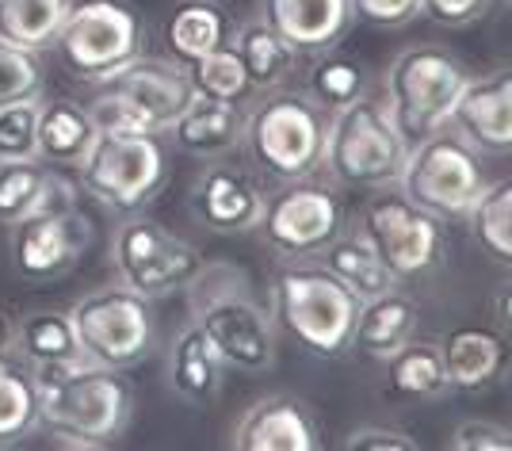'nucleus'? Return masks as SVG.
<instances>
[{
    "label": "nucleus",
    "mask_w": 512,
    "mask_h": 451,
    "mask_svg": "<svg viewBox=\"0 0 512 451\" xmlns=\"http://www.w3.org/2000/svg\"><path fill=\"white\" fill-rule=\"evenodd\" d=\"M192 322L207 333L226 367L241 375H268L276 364V322L256 299L249 276L234 264H203L188 287Z\"/></svg>",
    "instance_id": "nucleus-1"
},
{
    "label": "nucleus",
    "mask_w": 512,
    "mask_h": 451,
    "mask_svg": "<svg viewBox=\"0 0 512 451\" xmlns=\"http://www.w3.org/2000/svg\"><path fill=\"white\" fill-rule=\"evenodd\" d=\"M31 379L39 387V421L54 432L111 444L134 417V387L119 367L88 360L39 364L31 367Z\"/></svg>",
    "instance_id": "nucleus-2"
},
{
    "label": "nucleus",
    "mask_w": 512,
    "mask_h": 451,
    "mask_svg": "<svg viewBox=\"0 0 512 451\" xmlns=\"http://www.w3.org/2000/svg\"><path fill=\"white\" fill-rule=\"evenodd\" d=\"M268 310L276 329L291 333L306 352L337 360L352 348L360 299L325 264L291 260L268 287Z\"/></svg>",
    "instance_id": "nucleus-3"
},
{
    "label": "nucleus",
    "mask_w": 512,
    "mask_h": 451,
    "mask_svg": "<svg viewBox=\"0 0 512 451\" xmlns=\"http://www.w3.org/2000/svg\"><path fill=\"white\" fill-rule=\"evenodd\" d=\"M329 111H321L306 92H260L253 108L245 111L241 146L256 169L276 184L314 180L325 157Z\"/></svg>",
    "instance_id": "nucleus-4"
},
{
    "label": "nucleus",
    "mask_w": 512,
    "mask_h": 451,
    "mask_svg": "<svg viewBox=\"0 0 512 451\" xmlns=\"http://www.w3.org/2000/svg\"><path fill=\"white\" fill-rule=\"evenodd\" d=\"M195 96L188 69L172 58L138 54L123 69L92 81V119L111 134H169L176 115Z\"/></svg>",
    "instance_id": "nucleus-5"
},
{
    "label": "nucleus",
    "mask_w": 512,
    "mask_h": 451,
    "mask_svg": "<svg viewBox=\"0 0 512 451\" xmlns=\"http://www.w3.org/2000/svg\"><path fill=\"white\" fill-rule=\"evenodd\" d=\"M409 146L398 134L390 108L383 96L352 100L348 108L329 115V134H325V157L321 169L329 180L348 192H379L398 184L406 169Z\"/></svg>",
    "instance_id": "nucleus-6"
},
{
    "label": "nucleus",
    "mask_w": 512,
    "mask_h": 451,
    "mask_svg": "<svg viewBox=\"0 0 512 451\" xmlns=\"http://www.w3.org/2000/svg\"><path fill=\"white\" fill-rule=\"evenodd\" d=\"M470 81L467 65L448 46H406L383 73V100L406 146L448 127V115Z\"/></svg>",
    "instance_id": "nucleus-7"
},
{
    "label": "nucleus",
    "mask_w": 512,
    "mask_h": 451,
    "mask_svg": "<svg viewBox=\"0 0 512 451\" xmlns=\"http://www.w3.org/2000/svg\"><path fill=\"white\" fill-rule=\"evenodd\" d=\"M73 172L81 192L100 207L115 215H138L169 184V150L161 134L100 130L88 157Z\"/></svg>",
    "instance_id": "nucleus-8"
},
{
    "label": "nucleus",
    "mask_w": 512,
    "mask_h": 451,
    "mask_svg": "<svg viewBox=\"0 0 512 451\" xmlns=\"http://www.w3.org/2000/svg\"><path fill=\"white\" fill-rule=\"evenodd\" d=\"M50 50L69 77L92 85L146 54V27L130 0H69Z\"/></svg>",
    "instance_id": "nucleus-9"
},
{
    "label": "nucleus",
    "mask_w": 512,
    "mask_h": 451,
    "mask_svg": "<svg viewBox=\"0 0 512 451\" xmlns=\"http://www.w3.org/2000/svg\"><path fill=\"white\" fill-rule=\"evenodd\" d=\"M486 184L490 176L482 169L478 153L444 127L425 142L409 146L406 169L394 188L440 222H467L470 207L486 192Z\"/></svg>",
    "instance_id": "nucleus-10"
},
{
    "label": "nucleus",
    "mask_w": 512,
    "mask_h": 451,
    "mask_svg": "<svg viewBox=\"0 0 512 451\" xmlns=\"http://www.w3.org/2000/svg\"><path fill=\"white\" fill-rule=\"evenodd\" d=\"M356 234L375 249V257L383 260L386 272L398 283L421 280L432 268H440L444 249H448L444 222L421 211L394 184L371 192V199L363 203L360 211Z\"/></svg>",
    "instance_id": "nucleus-11"
},
{
    "label": "nucleus",
    "mask_w": 512,
    "mask_h": 451,
    "mask_svg": "<svg viewBox=\"0 0 512 451\" xmlns=\"http://www.w3.org/2000/svg\"><path fill=\"white\" fill-rule=\"evenodd\" d=\"M69 322L88 364L127 371L153 352L150 299L130 291L127 283H111L81 295L69 306Z\"/></svg>",
    "instance_id": "nucleus-12"
},
{
    "label": "nucleus",
    "mask_w": 512,
    "mask_h": 451,
    "mask_svg": "<svg viewBox=\"0 0 512 451\" xmlns=\"http://www.w3.org/2000/svg\"><path fill=\"white\" fill-rule=\"evenodd\" d=\"M111 264H115L119 283H127L130 291H138L146 299H161L172 291H184L199 276L207 257L195 249L192 241L176 237L161 222H153L138 211V215H127L115 226Z\"/></svg>",
    "instance_id": "nucleus-13"
},
{
    "label": "nucleus",
    "mask_w": 512,
    "mask_h": 451,
    "mask_svg": "<svg viewBox=\"0 0 512 451\" xmlns=\"http://www.w3.org/2000/svg\"><path fill=\"white\" fill-rule=\"evenodd\" d=\"M344 230H348L344 199L333 188H321L310 180L279 184L272 195H264V215L256 226L264 245L283 260L318 257Z\"/></svg>",
    "instance_id": "nucleus-14"
},
{
    "label": "nucleus",
    "mask_w": 512,
    "mask_h": 451,
    "mask_svg": "<svg viewBox=\"0 0 512 451\" xmlns=\"http://www.w3.org/2000/svg\"><path fill=\"white\" fill-rule=\"evenodd\" d=\"M92 245V222L81 207L73 211H31L8 226L12 272L27 283H54L69 276Z\"/></svg>",
    "instance_id": "nucleus-15"
},
{
    "label": "nucleus",
    "mask_w": 512,
    "mask_h": 451,
    "mask_svg": "<svg viewBox=\"0 0 512 451\" xmlns=\"http://www.w3.org/2000/svg\"><path fill=\"white\" fill-rule=\"evenodd\" d=\"M264 184L237 161L214 157L192 180L188 207L195 222L211 234H256L264 215Z\"/></svg>",
    "instance_id": "nucleus-16"
},
{
    "label": "nucleus",
    "mask_w": 512,
    "mask_h": 451,
    "mask_svg": "<svg viewBox=\"0 0 512 451\" xmlns=\"http://www.w3.org/2000/svg\"><path fill=\"white\" fill-rule=\"evenodd\" d=\"M448 130L459 134L478 157H505L512 150L509 69H493V73H482V77H470L448 115Z\"/></svg>",
    "instance_id": "nucleus-17"
},
{
    "label": "nucleus",
    "mask_w": 512,
    "mask_h": 451,
    "mask_svg": "<svg viewBox=\"0 0 512 451\" xmlns=\"http://www.w3.org/2000/svg\"><path fill=\"white\" fill-rule=\"evenodd\" d=\"M230 444L237 451H318L321 429L302 398L268 394L245 409Z\"/></svg>",
    "instance_id": "nucleus-18"
},
{
    "label": "nucleus",
    "mask_w": 512,
    "mask_h": 451,
    "mask_svg": "<svg viewBox=\"0 0 512 451\" xmlns=\"http://www.w3.org/2000/svg\"><path fill=\"white\" fill-rule=\"evenodd\" d=\"M260 20L299 58L341 46L356 23L348 0H260Z\"/></svg>",
    "instance_id": "nucleus-19"
},
{
    "label": "nucleus",
    "mask_w": 512,
    "mask_h": 451,
    "mask_svg": "<svg viewBox=\"0 0 512 451\" xmlns=\"http://www.w3.org/2000/svg\"><path fill=\"white\" fill-rule=\"evenodd\" d=\"M448 390H490L509 371V337L490 325H459L440 337Z\"/></svg>",
    "instance_id": "nucleus-20"
},
{
    "label": "nucleus",
    "mask_w": 512,
    "mask_h": 451,
    "mask_svg": "<svg viewBox=\"0 0 512 451\" xmlns=\"http://www.w3.org/2000/svg\"><path fill=\"white\" fill-rule=\"evenodd\" d=\"M241 127H245L241 104H226V100H211L195 92L188 108L169 127V138L176 150L195 161H214L241 146Z\"/></svg>",
    "instance_id": "nucleus-21"
},
{
    "label": "nucleus",
    "mask_w": 512,
    "mask_h": 451,
    "mask_svg": "<svg viewBox=\"0 0 512 451\" xmlns=\"http://www.w3.org/2000/svg\"><path fill=\"white\" fill-rule=\"evenodd\" d=\"M226 360L218 356V348L207 341V333L195 322H188L169 348V387L176 398H184L188 406L203 409L222 394L226 383Z\"/></svg>",
    "instance_id": "nucleus-22"
},
{
    "label": "nucleus",
    "mask_w": 512,
    "mask_h": 451,
    "mask_svg": "<svg viewBox=\"0 0 512 451\" xmlns=\"http://www.w3.org/2000/svg\"><path fill=\"white\" fill-rule=\"evenodd\" d=\"M96 119L88 104H77V100H65V96H54V100H39V161L50 165V169H77L88 157L92 142H96Z\"/></svg>",
    "instance_id": "nucleus-23"
},
{
    "label": "nucleus",
    "mask_w": 512,
    "mask_h": 451,
    "mask_svg": "<svg viewBox=\"0 0 512 451\" xmlns=\"http://www.w3.org/2000/svg\"><path fill=\"white\" fill-rule=\"evenodd\" d=\"M237 23L234 16L222 8V0H188L165 20V46L169 58L180 65L199 62L203 54H211L218 46L234 43Z\"/></svg>",
    "instance_id": "nucleus-24"
},
{
    "label": "nucleus",
    "mask_w": 512,
    "mask_h": 451,
    "mask_svg": "<svg viewBox=\"0 0 512 451\" xmlns=\"http://www.w3.org/2000/svg\"><path fill=\"white\" fill-rule=\"evenodd\" d=\"M417 322H421V310H417V302L409 299L406 291H398V287L383 291L375 299L360 302L356 329H352V348H360L363 356L386 360L409 337H417Z\"/></svg>",
    "instance_id": "nucleus-25"
},
{
    "label": "nucleus",
    "mask_w": 512,
    "mask_h": 451,
    "mask_svg": "<svg viewBox=\"0 0 512 451\" xmlns=\"http://www.w3.org/2000/svg\"><path fill=\"white\" fill-rule=\"evenodd\" d=\"M386 364V394L402 398V402H428L448 394V379H444V364H440V344L417 341L409 337L398 352H390Z\"/></svg>",
    "instance_id": "nucleus-26"
},
{
    "label": "nucleus",
    "mask_w": 512,
    "mask_h": 451,
    "mask_svg": "<svg viewBox=\"0 0 512 451\" xmlns=\"http://www.w3.org/2000/svg\"><path fill=\"white\" fill-rule=\"evenodd\" d=\"M234 50L245 73H249V85L253 92H272L291 81V73L299 69V54L279 39L276 31L264 20H249L234 31Z\"/></svg>",
    "instance_id": "nucleus-27"
},
{
    "label": "nucleus",
    "mask_w": 512,
    "mask_h": 451,
    "mask_svg": "<svg viewBox=\"0 0 512 451\" xmlns=\"http://www.w3.org/2000/svg\"><path fill=\"white\" fill-rule=\"evenodd\" d=\"M318 257L360 302L398 287V280L386 272V264L375 257V249H371L360 234H348V230H344L337 241H329V245L321 249Z\"/></svg>",
    "instance_id": "nucleus-28"
},
{
    "label": "nucleus",
    "mask_w": 512,
    "mask_h": 451,
    "mask_svg": "<svg viewBox=\"0 0 512 451\" xmlns=\"http://www.w3.org/2000/svg\"><path fill=\"white\" fill-rule=\"evenodd\" d=\"M12 352L27 367L85 360L81 348H77V333H73V322H69V310H31L16 325V348Z\"/></svg>",
    "instance_id": "nucleus-29"
},
{
    "label": "nucleus",
    "mask_w": 512,
    "mask_h": 451,
    "mask_svg": "<svg viewBox=\"0 0 512 451\" xmlns=\"http://www.w3.org/2000/svg\"><path fill=\"white\" fill-rule=\"evenodd\" d=\"M314 62L306 69V96L318 104L321 111H341L352 100H360L367 92V65L352 54H341L337 46L333 50H321L310 54Z\"/></svg>",
    "instance_id": "nucleus-30"
},
{
    "label": "nucleus",
    "mask_w": 512,
    "mask_h": 451,
    "mask_svg": "<svg viewBox=\"0 0 512 451\" xmlns=\"http://www.w3.org/2000/svg\"><path fill=\"white\" fill-rule=\"evenodd\" d=\"M39 387L31 379V367L16 356L0 360V448L20 444L23 436L39 429Z\"/></svg>",
    "instance_id": "nucleus-31"
},
{
    "label": "nucleus",
    "mask_w": 512,
    "mask_h": 451,
    "mask_svg": "<svg viewBox=\"0 0 512 451\" xmlns=\"http://www.w3.org/2000/svg\"><path fill=\"white\" fill-rule=\"evenodd\" d=\"M69 0H0V39L43 54L58 39Z\"/></svg>",
    "instance_id": "nucleus-32"
},
{
    "label": "nucleus",
    "mask_w": 512,
    "mask_h": 451,
    "mask_svg": "<svg viewBox=\"0 0 512 451\" xmlns=\"http://www.w3.org/2000/svg\"><path fill=\"white\" fill-rule=\"evenodd\" d=\"M470 230H474V241L493 253L501 264L512 260V184L509 180H497V184H486V192L478 195V203L470 207Z\"/></svg>",
    "instance_id": "nucleus-33"
},
{
    "label": "nucleus",
    "mask_w": 512,
    "mask_h": 451,
    "mask_svg": "<svg viewBox=\"0 0 512 451\" xmlns=\"http://www.w3.org/2000/svg\"><path fill=\"white\" fill-rule=\"evenodd\" d=\"M188 69V81L199 96H211V100H226V104H241L253 96V85H249V73L237 58L234 43L218 46L211 54H203L199 62L184 65Z\"/></svg>",
    "instance_id": "nucleus-34"
},
{
    "label": "nucleus",
    "mask_w": 512,
    "mask_h": 451,
    "mask_svg": "<svg viewBox=\"0 0 512 451\" xmlns=\"http://www.w3.org/2000/svg\"><path fill=\"white\" fill-rule=\"evenodd\" d=\"M46 169L50 165H43L39 157L35 161H0V226H12L39 207Z\"/></svg>",
    "instance_id": "nucleus-35"
},
{
    "label": "nucleus",
    "mask_w": 512,
    "mask_h": 451,
    "mask_svg": "<svg viewBox=\"0 0 512 451\" xmlns=\"http://www.w3.org/2000/svg\"><path fill=\"white\" fill-rule=\"evenodd\" d=\"M43 92H46L43 54L0 39V108L4 104H23V100H39Z\"/></svg>",
    "instance_id": "nucleus-36"
},
{
    "label": "nucleus",
    "mask_w": 512,
    "mask_h": 451,
    "mask_svg": "<svg viewBox=\"0 0 512 451\" xmlns=\"http://www.w3.org/2000/svg\"><path fill=\"white\" fill-rule=\"evenodd\" d=\"M43 100V96H39ZM39 100L0 108V161H35L39 157Z\"/></svg>",
    "instance_id": "nucleus-37"
},
{
    "label": "nucleus",
    "mask_w": 512,
    "mask_h": 451,
    "mask_svg": "<svg viewBox=\"0 0 512 451\" xmlns=\"http://www.w3.org/2000/svg\"><path fill=\"white\" fill-rule=\"evenodd\" d=\"M352 20L379 31H402L421 16V0H348Z\"/></svg>",
    "instance_id": "nucleus-38"
},
{
    "label": "nucleus",
    "mask_w": 512,
    "mask_h": 451,
    "mask_svg": "<svg viewBox=\"0 0 512 451\" xmlns=\"http://www.w3.org/2000/svg\"><path fill=\"white\" fill-rule=\"evenodd\" d=\"M493 0H421V16L436 27H448V31H459V27H470L478 23L486 12H490Z\"/></svg>",
    "instance_id": "nucleus-39"
},
{
    "label": "nucleus",
    "mask_w": 512,
    "mask_h": 451,
    "mask_svg": "<svg viewBox=\"0 0 512 451\" xmlns=\"http://www.w3.org/2000/svg\"><path fill=\"white\" fill-rule=\"evenodd\" d=\"M451 451H509L512 432L497 421H463L459 429L451 432L448 440Z\"/></svg>",
    "instance_id": "nucleus-40"
},
{
    "label": "nucleus",
    "mask_w": 512,
    "mask_h": 451,
    "mask_svg": "<svg viewBox=\"0 0 512 451\" xmlns=\"http://www.w3.org/2000/svg\"><path fill=\"white\" fill-rule=\"evenodd\" d=\"M348 451H417L421 444L402 429H386V425H367V429H356L348 440H344Z\"/></svg>",
    "instance_id": "nucleus-41"
},
{
    "label": "nucleus",
    "mask_w": 512,
    "mask_h": 451,
    "mask_svg": "<svg viewBox=\"0 0 512 451\" xmlns=\"http://www.w3.org/2000/svg\"><path fill=\"white\" fill-rule=\"evenodd\" d=\"M12 348H16V322L0 310V360H4V356H16Z\"/></svg>",
    "instance_id": "nucleus-42"
},
{
    "label": "nucleus",
    "mask_w": 512,
    "mask_h": 451,
    "mask_svg": "<svg viewBox=\"0 0 512 451\" xmlns=\"http://www.w3.org/2000/svg\"><path fill=\"white\" fill-rule=\"evenodd\" d=\"M497 322L509 325V291H501V295H497Z\"/></svg>",
    "instance_id": "nucleus-43"
},
{
    "label": "nucleus",
    "mask_w": 512,
    "mask_h": 451,
    "mask_svg": "<svg viewBox=\"0 0 512 451\" xmlns=\"http://www.w3.org/2000/svg\"><path fill=\"white\" fill-rule=\"evenodd\" d=\"M501 4H509V0H501Z\"/></svg>",
    "instance_id": "nucleus-44"
}]
</instances>
